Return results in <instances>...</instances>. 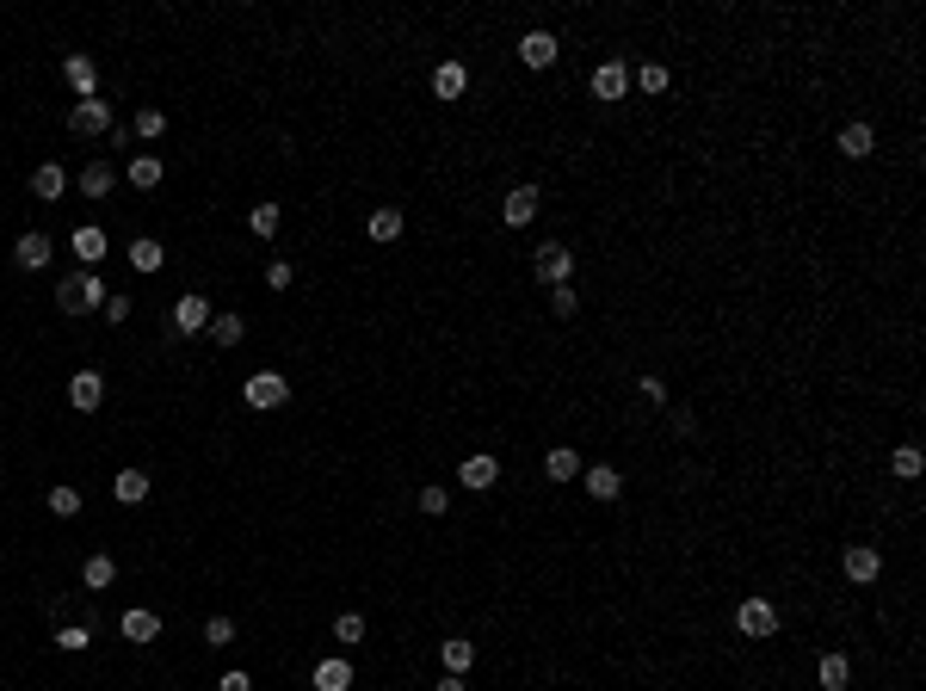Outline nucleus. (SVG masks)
Segmentation results:
<instances>
[{"label": "nucleus", "instance_id": "nucleus-1", "mask_svg": "<svg viewBox=\"0 0 926 691\" xmlns=\"http://www.w3.org/2000/svg\"><path fill=\"white\" fill-rule=\"evenodd\" d=\"M729 624H735L741 642H778L785 636V611H778V599H766V593H741Z\"/></svg>", "mask_w": 926, "mask_h": 691}, {"label": "nucleus", "instance_id": "nucleus-2", "mask_svg": "<svg viewBox=\"0 0 926 691\" xmlns=\"http://www.w3.org/2000/svg\"><path fill=\"white\" fill-rule=\"evenodd\" d=\"M587 93L599 105H624L630 99V56H599L593 75H587Z\"/></svg>", "mask_w": 926, "mask_h": 691}, {"label": "nucleus", "instance_id": "nucleus-3", "mask_svg": "<svg viewBox=\"0 0 926 691\" xmlns=\"http://www.w3.org/2000/svg\"><path fill=\"white\" fill-rule=\"evenodd\" d=\"M575 247H568V241H544V247H531V278H538L544 290H556V284H568V278H575Z\"/></svg>", "mask_w": 926, "mask_h": 691}, {"label": "nucleus", "instance_id": "nucleus-4", "mask_svg": "<svg viewBox=\"0 0 926 691\" xmlns=\"http://www.w3.org/2000/svg\"><path fill=\"white\" fill-rule=\"evenodd\" d=\"M840 580L846 587H877L883 580V550L877 543H840Z\"/></svg>", "mask_w": 926, "mask_h": 691}, {"label": "nucleus", "instance_id": "nucleus-5", "mask_svg": "<svg viewBox=\"0 0 926 691\" xmlns=\"http://www.w3.org/2000/svg\"><path fill=\"white\" fill-rule=\"evenodd\" d=\"M538 210H544V186H531V179H519V186L501 198V229H531L538 223Z\"/></svg>", "mask_w": 926, "mask_h": 691}, {"label": "nucleus", "instance_id": "nucleus-6", "mask_svg": "<svg viewBox=\"0 0 926 691\" xmlns=\"http://www.w3.org/2000/svg\"><path fill=\"white\" fill-rule=\"evenodd\" d=\"M241 402L254 408V414H278L284 402H291V383H284L278 371H254V377L241 383Z\"/></svg>", "mask_w": 926, "mask_h": 691}, {"label": "nucleus", "instance_id": "nucleus-7", "mask_svg": "<svg viewBox=\"0 0 926 691\" xmlns=\"http://www.w3.org/2000/svg\"><path fill=\"white\" fill-rule=\"evenodd\" d=\"M513 56H519V68H531V75H544V68H556L562 62V38H556V31H525V38L513 44Z\"/></svg>", "mask_w": 926, "mask_h": 691}, {"label": "nucleus", "instance_id": "nucleus-8", "mask_svg": "<svg viewBox=\"0 0 926 691\" xmlns=\"http://www.w3.org/2000/svg\"><path fill=\"white\" fill-rule=\"evenodd\" d=\"M834 149H840V161H871L877 155V124L871 118H846L834 130Z\"/></svg>", "mask_w": 926, "mask_h": 691}, {"label": "nucleus", "instance_id": "nucleus-9", "mask_svg": "<svg viewBox=\"0 0 926 691\" xmlns=\"http://www.w3.org/2000/svg\"><path fill=\"white\" fill-rule=\"evenodd\" d=\"M112 99H75L68 105V130L75 136H112Z\"/></svg>", "mask_w": 926, "mask_h": 691}, {"label": "nucleus", "instance_id": "nucleus-10", "mask_svg": "<svg viewBox=\"0 0 926 691\" xmlns=\"http://www.w3.org/2000/svg\"><path fill=\"white\" fill-rule=\"evenodd\" d=\"M581 494H593V506H612L624 494V469L618 463H587L581 469Z\"/></svg>", "mask_w": 926, "mask_h": 691}, {"label": "nucleus", "instance_id": "nucleus-11", "mask_svg": "<svg viewBox=\"0 0 926 691\" xmlns=\"http://www.w3.org/2000/svg\"><path fill=\"white\" fill-rule=\"evenodd\" d=\"M852 685V654L846 648H815V691H846Z\"/></svg>", "mask_w": 926, "mask_h": 691}, {"label": "nucleus", "instance_id": "nucleus-12", "mask_svg": "<svg viewBox=\"0 0 926 691\" xmlns=\"http://www.w3.org/2000/svg\"><path fill=\"white\" fill-rule=\"evenodd\" d=\"M457 482L470 488V494H488L494 482H501V457H494V451H470V457L457 463Z\"/></svg>", "mask_w": 926, "mask_h": 691}, {"label": "nucleus", "instance_id": "nucleus-13", "mask_svg": "<svg viewBox=\"0 0 926 691\" xmlns=\"http://www.w3.org/2000/svg\"><path fill=\"white\" fill-rule=\"evenodd\" d=\"M210 297H198V290H186V297H173V334H204L210 327Z\"/></svg>", "mask_w": 926, "mask_h": 691}, {"label": "nucleus", "instance_id": "nucleus-14", "mask_svg": "<svg viewBox=\"0 0 926 691\" xmlns=\"http://www.w3.org/2000/svg\"><path fill=\"white\" fill-rule=\"evenodd\" d=\"M50 253H56V241H50L44 229H25V235L13 241V266H19V272H44Z\"/></svg>", "mask_w": 926, "mask_h": 691}, {"label": "nucleus", "instance_id": "nucleus-15", "mask_svg": "<svg viewBox=\"0 0 926 691\" xmlns=\"http://www.w3.org/2000/svg\"><path fill=\"white\" fill-rule=\"evenodd\" d=\"M62 81L75 87V99H99V68H93L87 50H68L62 56Z\"/></svg>", "mask_w": 926, "mask_h": 691}, {"label": "nucleus", "instance_id": "nucleus-16", "mask_svg": "<svg viewBox=\"0 0 926 691\" xmlns=\"http://www.w3.org/2000/svg\"><path fill=\"white\" fill-rule=\"evenodd\" d=\"M581 469H587V463H581V451H575V445H550V451H544V482H550V488L581 482Z\"/></svg>", "mask_w": 926, "mask_h": 691}, {"label": "nucleus", "instance_id": "nucleus-17", "mask_svg": "<svg viewBox=\"0 0 926 691\" xmlns=\"http://www.w3.org/2000/svg\"><path fill=\"white\" fill-rule=\"evenodd\" d=\"M630 87L649 93V99H667V93H673V68L655 62V56H649V62H630Z\"/></svg>", "mask_w": 926, "mask_h": 691}, {"label": "nucleus", "instance_id": "nucleus-18", "mask_svg": "<svg viewBox=\"0 0 926 691\" xmlns=\"http://www.w3.org/2000/svg\"><path fill=\"white\" fill-rule=\"evenodd\" d=\"M99 402H105V377L99 371H75V377H68V408H75V414H99Z\"/></svg>", "mask_w": 926, "mask_h": 691}, {"label": "nucleus", "instance_id": "nucleus-19", "mask_svg": "<svg viewBox=\"0 0 926 691\" xmlns=\"http://www.w3.org/2000/svg\"><path fill=\"white\" fill-rule=\"evenodd\" d=\"M118 630H124V642H136V648H149V642H161V617H155L149 605H130V611L118 617Z\"/></svg>", "mask_w": 926, "mask_h": 691}, {"label": "nucleus", "instance_id": "nucleus-20", "mask_svg": "<svg viewBox=\"0 0 926 691\" xmlns=\"http://www.w3.org/2000/svg\"><path fill=\"white\" fill-rule=\"evenodd\" d=\"M463 93H470V68H463L457 56H445V62L433 68V99L451 105V99H463Z\"/></svg>", "mask_w": 926, "mask_h": 691}, {"label": "nucleus", "instance_id": "nucleus-21", "mask_svg": "<svg viewBox=\"0 0 926 691\" xmlns=\"http://www.w3.org/2000/svg\"><path fill=\"white\" fill-rule=\"evenodd\" d=\"M68 247H75V260H81V272H99L105 266V253H112V241H105V229H75V241H68Z\"/></svg>", "mask_w": 926, "mask_h": 691}, {"label": "nucleus", "instance_id": "nucleus-22", "mask_svg": "<svg viewBox=\"0 0 926 691\" xmlns=\"http://www.w3.org/2000/svg\"><path fill=\"white\" fill-rule=\"evenodd\" d=\"M402 229H408V216H402V204H377V210H371V223H365V235H371L377 247H389V241H402Z\"/></svg>", "mask_w": 926, "mask_h": 691}, {"label": "nucleus", "instance_id": "nucleus-23", "mask_svg": "<svg viewBox=\"0 0 926 691\" xmlns=\"http://www.w3.org/2000/svg\"><path fill=\"white\" fill-rule=\"evenodd\" d=\"M889 476H896L902 488H914V482L926 476V457H920V445H889Z\"/></svg>", "mask_w": 926, "mask_h": 691}, {"label": "nucleus", "instance_id": "nucleus-24", "mask_svg": "<svg viewBox=\"0 0 926 691\" xmlns=\"http://www.w3.org/2000/svg\"><path fill=\"white\" fill-rule=\"evenodd\" d=\"M315 691H352V661L346 654H328V661H315Z\"/></svg>", "mask_w": 926, "mask_h": 691}, {"label": "nucleus", "instance_id": "nucleus-25", "mask_svg": "<svg viewBox=\"0 0 926 691\" xmlns=\"http://www.w3.org/2000/svg\"><path fill=\"white\" fill-rule=\"evenodd\" d=\"M81 587H87V593H105V587H118V562L105 556V550H93V556L81 562Z\"/></svg>", "mask_w": 926, "mask_h": 691}, {"label": "nucleus", "instance_id": "nucleus-26", "mask_svg": "<svg viewBox=\"0 0 926 691\" xmlns=\"http://www.w3.org/2000/svg\"><path fill=\"white\" fill-rule=\"evenodd\" d=\"M112 500L118 506H142V500H149V469H118V476H112Z\"/></svg>", "mask_w": 926, "mask_h": 691}, {"label": "nucleus", "instance_id": "nucleus-27", "mask_svg": "<svg viewBox=\"0 0 926 691\" xmlns=\"http://www.w3.org/2000/svg\"><path fill=\"white\" fill-rule=\"evenodd\" d=\"M161 266H167V247H161L155 235H136V241H130V272L149 278V272H161Z\"/></svg>", "mask_w": 926, "mask_h": 691}, {"label": "nucleus", "instance_id": "nucleus-28", "mask_svg": "<svg viewBox=\"0 0 926 691\" xmlns=\"http://www.w3.org/2000/svg\"><path fill=\"white\" fill-rule=\"evenodd\" d=\"M62 192H68V173H62L56 161H44L38 173H31V198H38V204H56Z\"/></svg>", "mask_w": 926, "mask_h": 691}, {"label": "nucleus", "instance_id": "nucleus-29", "mask_svg": "<svg viewBox=\"0 0 926 691\" xmlns=\"http://www.w3.org/2000/svg\"><path fill=\"white\" fill-rule=\"evenodd\" d=\"M75 186H81V198H112V186H118V173L105 167V161H87V167H81V179H75Z\"/></svg>", "mask_w": 926, "mask_h": 691}, {"label": "nucleus", "instance_id": "nucleus-30", "mask_svg": "<svg viewBox=\"0 0 926 691\" xmlns=\"http://www.w3.org/2000/svg\"><path fill=\"white\" fill-rule=\"evenodd\" d=\"M278 223H284V210H278L272 198H260L254 210H247V235H254V241H272V235H278Z\"/></svg>", "mask_w": 926, "mask_h": 691}, {"label": "nucleus", "instance_id": "nucleus-31", "mask_svg": "<svg viewBox=\"0 0 926 691\" xmlns=\"http://www.w3.org/2000/svg\"><path fill=\"white\" fill-rule=\"evenodd\" d=\"M544 297H550V315H556V321H575V315H581V297H587V290H581L575 278H568V284L544 290Z\"/></svg>", "mask_w": 926, "mask_h": 691}, {"label": "nucleus", "instance_id": "nucleus-32", "mask_svg": "<svg viewBox=\"0 0 926 691\" xmlns=\"http://www.w3.org/2000/svg\"><path fill=\"white\" fill-rule=\"evenodd\" d=\"M204 334H210V346H223V352H229V346H241L247 321H241V315L229 309V315H210V327H204Z\"/></svg>", "mask_w": 926, "mask_h": 691}, {"label": "nucleus", "instance_id": "nucleus-33", "mask_svg": "<svg viewBox=\"0 0 926 691\" xmlns=\"http://www.w3.org/2000/svg\"><path fill=\"white\" fill-rule=\"evenodd\" d=\"M161 179H167V161H161V155H136V161H130V186H136V192H155Z\"/></svg>", "mask_w": 926, "mask_h": 691}, {"label": "nucleus", "instance_id": "nucleus-34", "mask_svg": "<svg viewBox=\"0 0 926 691\" xmlns=\"http://www.w3.org/2000/svg\"><path fill=\"white\" fill-rule=\"evenodd\" d=\"M439 661H445V673H470L476 667V642H463V636H451V642H439Z\"/></svg>", "mask_w": 926, "mask_h": 691}, {"label": "nucleus", "instance_id": "nucleus-35", "mask_svg": "<svg viewBox=\"0 0 926 691\" xmlns=\"http://www.w3.org/2000/svg\"><path fill=\"white\" fill-rule=\"evenodd\" d=\"M636 402H643V408H667V402H673L667 377H661V371H643V377H636Z\"/></svg>", "mask_w": 926, "mask_h": 691}, {"label": "nucleus", "instance_id": "nucleus-36", "mask_svg": "<svg viewBox=\"0 0 926 691\" xmlns=\"http://www.w3.org/2000/svg\"><path fill=\"white\" fill-rule=\"evenodd\" d=\"M130 136H142V142H161V136H167V112H161V105H142V112H136V124H130Z\"/></svg>", "mask_w": 926, "mask_h": 691}, {"label": "nucleus", "instance_id": "nucleus-37", "mask_svg": "<svg viewBox=\"0 0 926 691\" xmlns=\"http://www.w3.org/2000/svg\"><path fill=\"white\" fill-rule=\"evenodd\" d=\"M56 309L62 315H81V272H62L56 278Z\"/></svg>", "mask_w": 926, "mask_h": 691}, {"label": "nucleus", "instance_id": "nucleus-38", "mask_svg": "<svg viewBox=\"0 0 926 691\" xmlns=\"http://www.w3.org/2000/svg\"><path fill=\"white\" fill-rule=\"evenodd\" d=\"M414 506H420V513H426V519H445V513H451V494H445L439 482H426V488L414 494Z\"/></svg>", "mask_w": 926, "mask_h": 691}, {"label": "nucleus", "instance_id": "nucleus-39", "mask_svg": "<svg viewBox=\"0 0 926 691\" xmlns=\"http://www.w3.org/2000/svg\"><path fill=\"white\" fill-rule=\"evenodd\" d=\"M50 642H56L62 654H87V648H93V630H87V624H62Z\"/></svg>", "mask_w": 926, "mask_h": 691}, {"label": "nucleus", "instance_id": "nucleus-40", "mask_svg": "<svg viewBox=\"0 0 926 691\" xmlns=\"http://www.w3.org/2000/svg\"><path fill=\"white\" fill-rule=\"evenodd\" d=\"M50 519H81V488H50Z\"/></svg>", "mask_w": 926, "mask_h": 691}, {"label": "nucleus", "instance_id": "nucleus-41", "mask_svg": "<svg viewBox=\"0 0 926 691\" xmlns=\"http://www.w3.org/2000/svg\"><path fill=\"white\" fill-rule=\"evenodd\" d=\"M334 642H340V648L365 642V611H340V617H334Z\"/></svg>", "mask_w": 926, "mask_h": 691}, {"label": "nucleus", "instance_id": "nucleus-42", "mask_svg": "<svg viewBox=\"0 0 926 691\" xmlns=\"http://www.w3.org/2000/svg\"><path fill=\"white\" fill-rule=\"evenodd\" d=\"M229 642H235V617H223V611H217V617L204 624V648H229Z\"/></svg>", "mask_w": 926, "mask_h": 691}, {"label": "nucleus", "instance_id": "nucleus-43", "mask_svg": "<svg viewBox=\"0 0 926 691\" xmlns=\"http://www.w3.org/2000/svg\"><path fill=\"white\" fill-rule=\"evenodd\" d=\"M291 284H297V266L291 260H272L266 266V290H291Z\"/></svg>", "mask_w": 926, "mask_h": 691}, {"label": "nucleus", "instance_id": "nucleus-44", "mask_svg": "<svg viewBox=\"0 0 926 691\" xmlns=\"http://www.w3.org/2000/svg\"><path fill=\"white\" fill-rule=\"evenodd\" d=\"M105 321H112V327L130 321V297H124V290H112V297H105Z\"/></svg>", "mask_w": 926, "mask_h": 691}, {"label": "nucleus", "instance_id": "nucleus-45", "mask_svg": "<svg viewBox=\"0 0 926 691\" xmlns=\"http://www.w3.org/2000/svg\"><path fill=\"white\" fill-rule=\"evenodd\" d=\"M217 691H254V679H247V673H223Z\"/></svg>", "mask_w": 926, "mask_h": 691}, {"label": "nucleus", "instance_id": "nucleus-46", "mask_svg": "<svg viewBox=\"0 0 926 691\" xmlns=\"http://www.w3.org/2000/svg\"><path fill=\"white\" fill-rule=\"evenodd\" d=\"M433 691H470V685H463V679H457V673H445V679H439V685H433Z\"/></svg>", "mask_w": 926, "mask_h": 691}]
</instances>
